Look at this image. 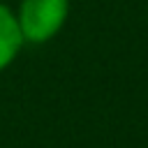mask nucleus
I'll list each match as a JSON object with an SVG mask.
<instances>
[{
	"label": "nucleus",
	"instance_id": "1",
	"mask_svg": "<svg viewBox=\"0 0 148 148\" xmlns=\"http://www.w3.org/2000/svg\"><path fill=\"white\" fill-rule=\"evenodd\" d=\"M14 16L25 44H46L65 28L69 0H18Z\"/></svg>",
	"mask_w": 148,
	"mask_h": 148
},
{
	"label": "nucleus",
	"instance_id": "2",
	"mask_svg": "<svg viewBox=\"0 0 148 148\" xmlns=\"http://www.w3.org/2000/svg\"><path fill=\"white\" fill-rule=\"evenodd\" d=\"M25 46L23 35L18 30L14 9H9L5 2H0V72H5Z\"/></svg>",
	"mask_w": 148,
	"mask_h": 148
}]
</instances>
